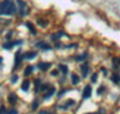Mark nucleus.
Here are the masks:
<instances>
[{"instance_id":"1","label":"nucleus","mask_w":120,"mask_h":114,"mask_svg":"<svg viewBox=\"0 0 120 114\" xmlns=\"http://www.w3.org/2000/svg\"><path fill=\"white\" fill-rule=\"evenodd\" d=\"M17 12V7L13 0H3L0 3V15L12 16Z\"/></svg>"},{"instance_id":"2","label":"nucleus","mask_w":120,"mask_h":114,"mask_svg":"<svg viewBox=\"0 0 120 114\" xmlns=\"http://www.w3.org/2000/svg\"><path fill=\"white\" fill-rule=\"evenodd\" d=\"M18 5H19V15L21 16H26L29 13V7L26 5L25 1H23V0H18Z\"/></svg>"},{"instance_id":"3","label":"nucleus","mask_w":120,"mask_h":114,"mask_svg":"<svg viewBox=\"0 0 120 114\" xmlns=\"http://www.w3.org/2000/svg\"><path fill=\"white\" fill-rule=\"evenodd\" d=\"M23 45V41L22 40H17V41H6V42L3 45V48L4 49H11L16 46H21Z\"/></svg>"},{"instance_id":"4","label":"nucleus","mask_w":120,"mask_h":114,"mask_svg":"<svg viewBox=\"0 0 120 114\" xmlns=\"http://www.w3.org/2000/svg\"><path fill=\"white\" fill-rule=\"evenodd\" d=\"M22 60H24V57L22 54V52L21 50H18L16 55H15V65H13V70H16L17 67H19V65H21L22 63Z\"/></svg>"},{"instance_id":"5","label":"nucleus","mask_w":120,"mask_h":114,"mask_svg":"<svg viewBox=\"0 0 120 114\" xmlns=\"http://www.w3.org/2000/svg\"><path fill=\"white\" fill-rule=\"evenodd\" d=\"M90 96H91V85H86L85 88H84V91H83V95H82V97L85 100V99H89Z\"/></svg>"},{"instance_id":"6","label":"nucleus","mask_w":120,"mask_h":114,"mask_svg":"<svg viewBox=\"0 0 120 114\" xmlns=\"http://www.w3.org/2000/svg\"><path fill=\"white\" fill-rule=\"evenodd\" d=\"M35 47H37V48H41V49H43V50H51L52 49V47L49 46L48 43H46V42H37L36 45H35Z\"/></svg>"},{"instance_id":"7","label":"nucleus","mask_w":120,"mask_h":114,"mask_svg":"<svg viewBox=\"0 0 120 114\" xmlns=\"http://www.w3.org/2000/svg\"><path fill=\"white\" fill-rule=\"evenodd\" d=\"M81 72H82V77H83V78H85V77L88 76V73H89V65H88L86 63H84V64L81 66Z\"/></svg>"},{"instance_id":"8","label":"nucleus","mask_w":120,"mask_h":114,"mask_svg":"<svg viewBox=\"0 0 120 114\" xmlns=\"http://www.w3.org/2000/svg\"><path fill=\"white\" fill-rule=\"evenodd\" d=\"M51 66H52L51 63H38L37 64V67L41 71H47L48 68H51Z\"/></svg>"},{"instance_id":"9","label":"nucleus","mask_w":120,"mask_h":114,"mask_svg":"<svg viewBox=\"0 0 120 114\" xmlns=\"http://www.w3.org/2000/svg\"><path fill=\"white\" fill-rule=\"evenodd\" d=\"M54 92H55V89H54L53 87H51V88H49V90L43 95V100H48L49 97H52V96L54 95Z\"/></svg>"},{"instance_id":"10","label":"nucleus","mask_w":120,"mask_h":114,"mask_svg":"<svg viewBox=\"0 0 120 114\" xmlns=\"http://www.w3.org/2000/svg\"><path fill=\"white\" fill-rule=\"evenodd\" d=\"M61 36H66V34H65L64 31H61V30H60V31H58V33H55V34H52V35H51V38L54 40V41H56L58 38H60Z\"/></svg>"},{"instance_id":"11","label":"nucleus","mask_w":120,"mask_h":114,"mask_svg":"<svg viewBox=\"0 0 120 114\" xmlns=\"http://www.w3.org/2000/svg\"><path fill=\"white\" fill-rule=\"evenodd\" d=\"M71 82L73 85H77L79 82H81V78H79V76H77L76 73H72L71 75Z\"/></svg>"},{"instance_id":"12","label":"nucleus","mask_w":120,"mask_h":114,"mask_svg":"<svg viewBox=\"0 0 120 114\" xmlns=\"http://www.w3.org/2000/svg\"><path fill=\"white\" fill-rule=\"evenodd\" d=\"M23 57H24V59H34V58L37 57V53L33 50V52H29V53L23 54Z\"/></svg>"},{"instance_id":"13","label":"nucleus","mask_w":120,"mask_h":114,"mask_svg":"<svg viewBox=\"0 0 120 114\" xmlns=\"http://www.w3.org/2000/svg\"><path fill=\"white\" fill-rule=\"evenodd\" d=\"M8 102L11 103V105H16V102H17V95L13 94V92H11V94L8 95Z\"/></svg>"},{"instance_id":"14","label":"nucleus","mask_w":120,"mask_h":114,"mask_svg":"<svg viewBox=\"0 0 120 114\" xmlns=\"http://www.w3.org/2000/svg\"><path fill=\"white\" fill-rule=\"evenodd\" d=\"M33 71H34V66H31V65L26 66V67H25V70H24V76H25V77L30 76V75L33 73Z\"/></svg>"},{"instance_id":"15","label":"nucleus","mask_w":120,"mask_h":114,"mask_svg":"<svg viewBox=\"0 0 120 114\" xmlns=\"http://www.w3.org/2000/svg\"><path fill=\"white\" fill-rule=\"evenodd\" d=\"M111 79H112L113 83H115V84H120V75L119 73H113Z\"/></svg>"},{"instance_id":"16","label":"nucleus","mask_w":120,"mask_h":114,"mask_svg":"<svg viewBox=\"0 0 120 114\" xmlns=\"http://www.w3.org/2000/svg\"><path fill=\"white\" fill-rule=\"evenodd\" d=\"M25 25H26V28L30 30V33H31L33 35H36V29H35V27H34L31 23H30V22H26Z\"/></svg>"},{"instance_id":"17","label":"nucleus","mask_w":120,"mask_h":114,"mask_svg":"<svg viewBox=\"0 0 120 114\" xmlns=\"http://www.w3.org/2000/svg\"><path fill=\"white\" fill-rule=\"evenodd\" d=\"M41 79H36L35 80V92H38L41 90Z\"/></svg>"},{"instance_id":"18","label":"nucleus","mask_w":120,"mask_h":114,"mask_svg":"<svg viewBox=\"0 0 120 114\" xmlns=\"http://www.w3.org/2000/svg\"><path fill=\"white\" fill-rule=\"evenodd\" d=\"M29 87H30V82L29 80H24L23 84H22V90L23 91H28L29 90Z\"/></svg>"},{"instance_id":"19","label":"nucleus","mask_w":120,"mask_h":114,"mask_svg":"<svg viewBox=\"0 0 120 114\" xmlns=\"http://www.w3.org/2000/svg\"><path fill=\"white\" fill-rule=\"evenodd\" d=\"M86 58H88V54H86V53H84V54H82V55H77V57H75L76 61H84Z\"/></svg>"},{"instance_id":"20","label":"nucleus","mask_w":120,"mask_h":114,"mask_svg":"<svg viewBox=\"0 0 120 114\" xmlns=\"http://www.w3.org/2000/svg\"><path fill=\"white\" fill-rule=\"evenodd\" d=\"M59 70L61 71L64 75H66V73H67V70H68V68H67V66H66V65H64V64H60V65H59Z\"/></svg>"},{"instance_id":"21","label":"nucleus","mask_w":120,"mask_h":114,"mask_svg":"<svg viewBox=\"0 0 120 114\" xmlns=\"http://www.w3.org/2000/svg\"><path fill=\"white\" fill-rule=\"evenodd\" d=\"M73 105H75V101H72V100H70V101H67V102H66V105L61 106V107H60V108H61V109H67V107H68V106H73Z\"/></svg>"},{"instance_id":"22","label":"nucleus","mask_w":120,"mask_h":114,"mask_svg":"<svg viewBox=\"0 0 120 114\" xmlns=\"http://www.w3.org/2000/svg\"><path fill=\"white\" fill-rule=\"evenodd\" d=\"M37 23H38V25H41V27H47V24H48L46 20H42V19H38Z\"/></svg>"},{"instance_id":"23","label":"nucleus","mask_w":120,"mask_h":114,"mask_svg":"<svg viewBox=\"0 0 120 114\" xmlns=\"http://www.w3.org/2000/svg\"><path fill=\"white\" fill-rule=\"evenodd\" d=\"M113 65H114V67H118L120 65V59H114L113 60Z\"/></svg>"},{"instance_id":"24","label":"nucleus","mask_w":120,"mask_h":114,"mask_svg":"<svg viewBox=\"0 0 120 114\" xmlns=\"http://www.w3.org/2000/svg\"><path fill=\"white\" fill-rule=\"evenodd\" d=\"M105 89H106V88H105L103 85H101V87H100V88H98V90H97V94H98V95H101V94H102V92L105 91Z\"/></svg>"},{"instance_id":"25","label":"nucleus","mask_w":120,"mask_h":114,"mask_svg":"<svg viewBox=\"0 0 120 114\" xmlns=\"http://www.w3.org/2000/svg\"><path fill=\"white\" fill-rule=\"evenodd\" d=\"M38 103H40V102H38V100H35V102L33 103V110H35V109L38 107Z\"/></svg>"},{"instance_id":"26","label":"nucleus","mask_w":120,"mask_h":114,"mask_svg":"<svg viewBox=\"0 0 120 114\" xmlns=\"http://www.w3.org/2000/svg\"><path fill=\"white\" fill-rule=\"evenodd\" d=\"M17 80H18V76H17V75L12 76V78H11V83H17Z\"/></svg>"},{"instance_id":"27","label":"nucleus","mask_w":120,"mask_h":114,"mask_svg":"<svg viewBox=\"0 0 120 114\" xmlns=\"http://www.w3.org/2000/svg\"><path fill=\"white\" fill-rule=\"evenodd\" d=\"M96 80H97V73H94V75H93V77H91V82H93V83H95Z\"/></svg>"},{"instance_id":"28","label":"nucleus","mask_w":120,"mask_h":114,"mask_svg":"<svg viewBox=\"0 0 120 114\" xmlns=\"http://www.w3.org/2000/svg\"><path fill=\"white\" fill-rule=\"evenodd\" d=\"M66 91H67V90H61V91H60V92H59V97H61V96H63V95L65 94Z\"/></svg>"},{"instance_id":"29","label":"nucleus","mask_w":120,"mask_h":114,"mask_svg":"<svg viewBox=\"0 0 120 114\" xmlns=\"http://www.w3.org/2000/svg\"><path fill=\"white\" fill-rule=\"evenodd\" d=\"M4 112H6V109H5L4 106H1V107H0V113H4Z\"/></svg>"},{"instance_id":"30","label":"nucleus","mask_w":120,"mask_h":114,"mask_svg":"<svg viewBox=\"0 0 120 114\" xmlns=\"http://www.w3.org/2000/svg\"><path fill=\"white\" fill-rule=\"evenodd\" d=\"M8 113H12L13 114V113H17V110L16 109H11V110H8Z\"/></svg>"},{"instance_id":"31","label":"nucleus","mask_w":120,"mask_h":114,"mask_svg":"<svg viewBox=\"0 0 120 114\" xmlns=\"http://www.w3.org/2000/svg\"><path fill=\"white\" fill-rule=\"evenodd\" d=\"M11 35H12V31H10V33L7 34V36H6V37H7V38H10V37H11Z\"/></svg>"},{"instance_id":"32","label":"nucleus","mask_w":120,"mask_h":114,"mask_svg":"<svg viewBox=\"0 0 120 114\" xmlns=\"http://www.w3.org/2000/svg\"><path fill=\"white\" fill-rule=\"evenodd\" d=\"M58 75V71H53L52 72V76H56Z\"/></svg>"},{"instance_id":"33","label":"nucleus","mask_w":120,"mask_h":114,"mask_svg":"<svg viewBox=\"0 0 120 114\" xmlns=\"http://www.w3.org/2000/svg\"><path fill=\"white\" fill-rule=\"evenodd\" d=\"M3 60H4V59L0 57V67H1V65H3Z\"/></svg>"},{"instance_id":"34","label":"nucleus","mask_w":120,"mask_h":114,"mask_svg":"<svg viewBox=\"0 0 120 114\" xmlns=\"http://www.w3.org/2000/svg\"><path fill=\"white\" fill-rule=\"evenodd\" d=\"M102 70V72H103V75H107V71H106V68H101Z\"/></svg>"}]
</instances>
